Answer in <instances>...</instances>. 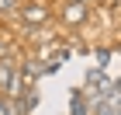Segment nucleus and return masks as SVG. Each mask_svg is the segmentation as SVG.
Instances as JSON below:
<instances>
[{"label": "nucleus", "mask_w": 121, "mask_h": 115, "mask_svg": "<svg viewBox=\"0 0 121 115\" xmlns=\"http://www.w3.org/2000/svg\"><path fill=\"white\" fill-rule=\"evenodd\" d=\"M73 115H86V101H83L80 94L73 98Z\"/></svg>", "instance_id": "nucleus-4"}, {"label": "nucleus", "mask_w": 121, "mask_h": 115, "mask_svg": "<svg viewBox=\"0 0 121 115\" xmlns=\"http://www.w3.org/2000/svg\"><path fill=\"white\" fill-rule=\"evenodd\" d=\"M48 10L45 7H24V21H45Z\"/></svg>", "instance_id": "nucleus-3"}, {"label": "nucleus", "mask_w": 121, "mask_h": 115, "mask_svg": "<svg viewBox=\"0 0 121 115\" xmlns=\"http://www.w3.org/2000/svg\"><path fill=\"white\" fill-rule=\"evenodd\" d=\"M73 4H86V0H73Z\"/></svg>", "instance_id": "nucleus-6"}, {"label": "nucleus", "mask_w": 121, "mask_h": 115, "mask_svg": "<svg viewBox=\"0 0 121 115\" xmlns=\"http://www.w3.org/2000/svg\"><path fill=\"white\" fill-rule=\"evenodd\" d=\"M10 7H14V0H0V14H7Z\"/></svg>", "instance_id": "nucleus-5"}, {"label": "nucleus", "mask_w": 121, "mask_h": 115, "mask_svg": "<svg viewBox=\"0 0 121 115\" xmlns=\"http://www.w3.org/2000/svg\"><path fill=\"white\" fill-rule=\"evenodd\" d=\"M62 18L69 21V25H80V21L86 18V7H83V4H69V7L62 10Z\"/></svg>", "instance_id": "nucleus-2"}, {"label": "nucleus", "mask_w": 121, "mask_h": 115, "mask_svg": "<svg viewBox=\"0 0 121 115\" xmlns=\"http://www.w3.org/2000/svg\"><path fill=\"white\" fill-rule=\"evenodd\" d=\"M0 91H4V98H14L21 94V80H17V70H14V63H0Z\"/></svg>", "instance_id": "nucleus-1"}]
</instances>
